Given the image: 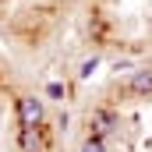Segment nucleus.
I'll list each match as a JSON object with an SVG mask.
<instances>
[{
	"label": "nucleus",
	"mask_w": 152,
	"mask_h": 152,
	"mask_svg": "<svg viewBox=\"0 0 152 152\" xmlns=\"http://www.w3.org/2000/svg\"><path fill=\"white\" fill-rule=\"evenodd\" d=\"M42 117H46L42 99H36V96H21V99H18V124H21V127H39Z\"/></svg>",
	"instance_id": "obj_1"
},
{
	"label": "nucleus",
	"mask_w": 152,
	"mask_h": 152,
	"mask_svg": "<svg viewBox=\"0 0 152 152\" xmlns=\"http://www.w3.org/2000/svg\"><path fill=\"white\" fill-rule=\"evenodd\" d=\"M127 88H131L134 96H152V67L134 71V75H131V81H127Z\"/></svg>",
	"instance_id": "obj_2"
},
{
	"label": "nucleus",
	"mask_w": 152,
	"mask_h": 152,
	"mask_svg": "<svg viewBox=\"0 0 152 152\" xmlns=\"http://www.w3.org/2000/svg\"><path fill=\"white\" fill-rule=\"evenodd\" d=\"M88 124H92L96 134H106V131H113V127H117V113H110V110H96Z\"/></svg>",
	"instance_id": "obj_3"
},
{
	"label": "nucleus",
	"mask_w": 152,
	"mask_h": 152,
	"mask_svg": "<svg viewBox=\"0 0 152 152\" xmlns=\"http://www.w3.org/2000/svg\"><path fill=\"white\" fill-rule=\"evenodd\" d=\"M21 149L39 152V127H21Z\"/></svg>",
	"instance_id": "obj_4"
},
{
	"label": "nucleus",
	"mask_w": 152,
	"mask_h": 152,
	"mask_svg": "<svg viewBox=\"0 0 152 152\" xmlns=\"http://www.w3.org/2000/svg\"><path fill=\"white\" fill-rule=\"evenodd\" d=\"M81 152H106V142H103V134H88V138L81 142Z\"/></svg>",
	"instance_id": "obj_5"
},
{
	"label": "nucleus",
	"mask_w": 152,
	"mask_h": 152,
	"mask_svg": "<svg viewBox=\"0 0 152 152\" xmlns=\"http://www.w3.org/2000/svg\"><path fill=\"white\" fill-rule=\"evenodd\" d=\"M96 67H99V57H88V60H81V67H78V78L85 81V78L96 75Z\"/></svg>",
	"instance_id": "obj_6"
},
{
	"label": "nucleus",
	"mask_w": 152,
	"mask_h": 152,
	"mask_svg": "<svg viewBox=\"0 0 152 152\" xmlns=\"http://www.w3.org/2000/svg\"><path fill=\"white\" fill-rule=\"evenodd\" d=\"M46 96H50V99H64V85H60V81H50V85H46Z\"/></svg>",
	"instance_id": "obj_7"
},
{
	"label": "nucleus",
	"mask_w": 152,
	"mask_h": 152,
	"mask_svg": "<svg viewBox=\"0 0 152 152\" xmlns=\"http://www.w3.org/2000/svg\"><path fill=\"white\" fill-rule=\"evenodd\" d=\"M149 32H152V14H149Z\"/></svg>",
	"instance_id": "obj_8"
}]
</instances>
